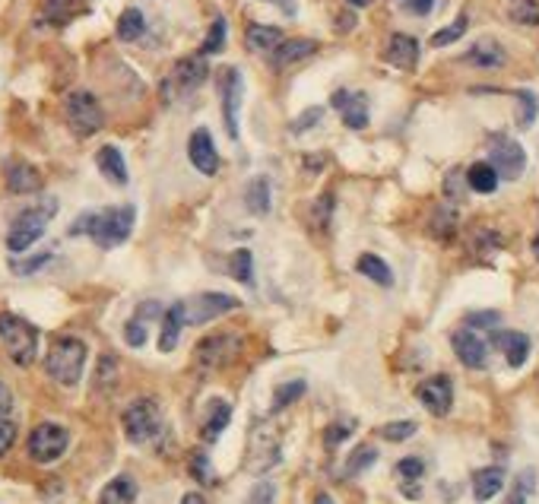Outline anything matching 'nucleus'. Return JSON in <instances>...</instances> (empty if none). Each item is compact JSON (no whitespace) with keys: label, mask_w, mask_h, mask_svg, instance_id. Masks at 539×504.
Returning a JSON list of instances; mask_svg holds the SVG:
<instances>
[{"label":"nucleus","mask_w":539,"mask_h":504,"mask_svg":"<svg viewBox=\"0 0 539 504\" xmlns=\"http://www.w3.org/2000/svg\"><path fill=\"white\" fill-rule=\"evenodd\" d=\"M0 342H4L6 355L13 359V365L29 368L38 355V331L23 321L19 314L4 311L0 314Z\"/></svg>","instance_id":"3"},{"label":"nucleus","mask_w":539,"mask_h":504,"mask_svg":"<svg viewBox=\"0 0 539 504\" xmlns=\"http://www.w3.org/2000/svg\"><path fill=\"white\" fill-rule=\"evenodd\" d=\"M6 187H10L13 193H35V191H42V174L29 163H13L6 168Z\"/></svg>","instance_id":"24"},{"label":"nucleus","mask_w":539,"mask_h":504,"mask_svg":"<svg viewBox=\"0 0 539 504\" xmlns=\"http://www.w3.org/2000/svg\"><path fill=\"white\" fill-rule=\"evenodd\" d=\"M403 495H407V499H419L422 495L419 482H403Z\"/></svg>","instance_id":"57"},{"label":"nucleus","mask_w":539,"mask_h":504,"mask_svg":"<svg viewBox=\"0 0 539 504\" xmlns=\"http://www.w3.org/2000/svg\"><path fill=\"white\" fill-rule=\"evenodd\" d=\"M239 352H241V336L213 333V336H203V340L197 342L194 361H197V368H203V371H213V368L229 365Z\"/></svg>","instance_id":"8"},{"label":"nucleus","mask_w":539,"mask_h":504,"mask_svg":"<svg viewBox=\"0 0 539 504\" xmlns=\"http://www.w3.org/2000/svg\"><path fill=\"white\" fill-rule=\"evenodd\" d=\"M454 229H457V216H454L451 210H438L432 216V235L441 238V242H447V238L454 235Z\"/></svg>","instance_id":"41"},{"label":"nucleus","mask_w":539,"mask_h":504,"mask_svg":"<svg viewBox=\"0 0 539 504\" xmlns=\"http://www.w3.org/2000/svg\"><path fill=\"white\" fill-rule=\"evenodd\" d=\"M375 460H377V448H371V444H362V448L352 450V457L346 460V476H358L362 469H368Z\"/></svg>","instance_id":"36"},{"label":"nucleus","mask_w":539,"mask_h":504,"mask_svg":"<svg viewBox=\"0 0 539 504\" xmlns=\"http://www.w3.org/2000/svg\"><path fill=\"white\" fill-rule=\"evenodd\" d=\"M121 422H124V435L131 438L133 444H146L159 435V429H162V412H159L156 400L143 397V400H133V403L127 406Z\"/></svg>","instance_id":"6"},{"label":"nucleus","mask_w":539,"mask_h":504,"mask_svg":"<svg viewBox=\"0 0 539 504\" xmlns=\"http://www.w3.org/2000/svg\"><path fill=\"white\" fill-rule=\"evenodd\" d=\"M273 495H276V489L270 486V482H260V486L251 489V495H248L245 504H273Z\"/></svg>","instance_id":"51"},{"label":"nucleus","mask_w":539,"mask_h":504,"mask_svg":"<svg viewBox=\"0 0 539 504\" xmlns=\"http://www.w3.org/2000/svg\"><path fill=\"white\" fill-rule=\"evenodd\" d=\"M466 327H470V331H495L498 327V314L495 311H476V314H470V318H466Z\"/></svg>","instance_id":"46"},{"label":"nucleus","mask_w":539,"mask_h":504,"mask_svg":"<svg viewBox=\"0 0 539 504\" xmlns=\"http://www.w3.org/2000/svg\"><path fill=\"white\" fill-rule=\"evenodd\" d=\"M83 368H86V342L76 336H57L51 342L48 355H44V371L51 380H57L61 387L80 384Z\"/></svg>","instance_id":"2"},{"label":"nucleus","mask_w":539,"mask_h":504,"mask_svg":"<svg viewBox=\"0 0 539 504\" xmlns=\"http://www.w3.org/2000/svg\"><path fill=\"white\" fill-rule=\"evenodd\" d=\"M13 412V393H10V387L0 380V419H6Z\"/></svg>","instance_id":"53"},{"label":"nucleus","mask_w":539,"mask_h":504,"mask_svg":"<svg viewBox=\"0 0 539 504\" xmlns=\"http://www.w3.org/2000/svg\"><path fill=\"white\" fill-rule=\"evenodd\" d=\"M279 463V435L273 425H258L248 448V473H267Z\"/></svg>","instance_id":"11"},{"label":"nucleus","mask_w":539,"mask_h":504,"mask_svg":"<svg viewBox=\"0 0 539 504\" xmlns=\"http://www.w3.org/2000/svg\"><path fill=\"white\" fill-rule=\"evenodd\" d=\"M207 76H210V67H207V61H203V54L184 57V61H178L175 70H172L169 86H175V93H194Z\"/></svg>","instance_id":"17"},{"label":"nucleus","mask_w":539,"mask_h":504,"mask_svg":"<svg viewBox=\"0 0 539 504\" xmlns=\"http://www.w3.org/2000/svg\"><path fill=\"white\" fill-rule=\"evenodd\" d=\"M222 48H226V19L216 16L213 19V29H210L207 42H203V48H201V54L203 57H207V54H220Z\"/></svg>","instance_id":"39"},{"label":"nucleus","mask_w":539,"mask_h":504,"mask_svg":"<svg viewBox=\"0 0 539 504\" xmlns=\"http://www.w3.org/2000/svg\"><path fill=\"white\" fill-rule=\"evenodd\" d=\"M492 346L502 349L511 368H521L524 361H527V355H530V336L517 333V331H502V333L492 336Z\"/></svg>","instance_id":"20"},{"label":"nucleus","mask_w":539,"mask_h":504,"mask_svg":"<svg viewBox=\"0 0 539 504\" xmlns=\"http://www.w3.org/2000/svg\"><path fill=\"white\" fill-rule=\"evenodd\" d=\"M95 165H99V172L105 174L112 184H127V163L118 146H102V150L95 153Z\"/></svg>","instance_id":"25"},{"label":"nucleus","mask_w":539,"mask_h":504,"mask_svg":"<svg viewBox=\"0 0 539 504\" xmlns=\"http://www.w3.org/2000/svg\"><path fill=\"white\" fill-rule=\"evenodd\" d=\"M534 482H536L534 469H524V473L514 479V486H511V495L505 499V504H527V499L534 495Z\"/></svg>","instance_id":"35"},{"label":"nucleus","mask_w":539,"mask_h":504,"mask_svg":"<svg viewBox=\"0 0 539 504\" xmlns=\"http://www.w3.org/2000/svg\"><path fill=\"white\" fill-rule=\"evenodd\" d=\"M76 6V0H48V16L51 19H61V16H70Z\"/></svg>","instance_id":"52"},{"label":"nucleus","mask_w":539,"mask_h":504,"mask_svg":"<svg viewBox=\"0 0 539 504\" xmlns=\"http://www.w3.org/2000/svg\"><path fill=\"white\" fill-rule=\"evenodd\" d=\"M229 273H232V280H239V282H251V276H254V257H251V251H235L232 257H229Z\"/></svg>","instance_id":"37"},{"label":"nucleus","mask_w":539,"mask_h":504,"mask_svg":"<svg viewBox=\"0 0 539 504\" xmlns=\"http://www.w3.org/2000/svg\"><path fill=\"white\" fill-rule=\"evenodd\" d=\"M508 16L521 25H539V0H508Z\"/></svg>","instance_id":"34"},{"label":"nucleus","mask_w":539,"mask_h":504,"mask_svg":"<svg viewBox=\"0 0 539 504\" xmlns=\"http://www.w3.org/2000/svg\"><path fill=\"white\" fill-rule=\"evenodd\" d=\"M346 4H349V6H371L375 0H346Z\"/></svg>","instance_id":"60"},{"label":"nucleus","mask_w":539,"mask_h":504,"mask_svg":"<svg viewBox=\"0 0 539 504\" xmlns=\"http://www.w3.org/2000/svg\"><path fill=\"white\" fill-rule=\"evenodd\" d=\"M352 429H356L352 422H343V425L337 422V425H330V429L324 431V444H327V448H337L339 441H346V438L352 435Z\"/></svg>","instance_id":"47"},{"label":"nucleus","mask_w":539,"mask_h":504,"mask_svg":"<svg viewBox=\"0 0 539 504\" xmlns=\"http://www.w3.org/2000/svg\"><path fill=\"white\" fill-rule=\"evenodd\" d=\"M124 340L131 342L133 349H140L146 342V321H140V318H131L127 321V327H124Z\"/></svg>","instance_id":"45"},{"label":"nucleus","mask_w":539,"mask_h":504,"mask_svg":"<svg viewBox=\"0 0 539 504\" xmlns=\"http://www.w3.org/2000/svg\"><path fill=\"white\" fill-rule=\"evenodd\" d=\"M416 397L426 406L432 416H447L454 406V384L447 374H435V378H426L419 387H416Z\"/></svg>","instance_id":"12"},{"label":"nucleus","mask_w":539,"mask_h":504,"mask_svg":"<svg viewBox=\"0 0 539 504\" xmlns=\"http://www.w3.org/2000/svg\"><path fill=\"white\" fill-rule=\"evenodd\" d=\"M245 42H248V48L258 51V54H273V51L286 42V35H282V29H276V25L251 23L245 32Z\"/></svg>","instance_id":"21"},{"label":"nucleus","mask_w":539,"mask_h":504,"mask_svg":"<svg viewBox=\"0 0 539 504\" xmlns=\"http://www.w3.org/2000/svg\"><path fill=\"white\" fill-rule=\"evenodd\" d=\"M416 435V422H390L381 429V438H387V441H407V438Z\"/></svg>","instance_id":"44"},{"label":"nucleus","mask_w":539,"mask_h":504,"mask_svg":"<svg viewBox=\"0 0 539 504\" xmlns=\"http://www.w3.org/2000/svg\"><path fill=\"white\" fill-rule=\"evenodd\" d=\"M133 501H137V486H133L131 476L112 479L99 495V504H133Z\"/></svg>","instance_id":"28"},{"label":"nucleus","mask_w":539,"mask_h":504,"mask_svg":"<svg viewBox=\"0 0 539 504\" xmlns=\"http://www.w3.org/2000/svg\"><path fill=\"white\" fill-rule=\"evenodd\" d=\"M466 184H470L476 193H495L498 172L492 168V163H473L466 168Z\"/></svg>","instance_id":"29"},{"label":"nucleus","mask_w":539,"mask_h":504,"mask_svg":"<svg viewBox=\"0 0 539 504\" xmlns=\"http://www.w3.org/2000/svg\"><path fill=\"white\" fill-rule=\"evenodd\" d=\"M514 99L521 102V112H517V127H521V131H530V127H534V121H536V114H539L536 95L530 93V89H517Z\"/></svg>","instance_id":"33"},{"label":"nucleus","mask_w":539,"mask_h":504,"mask_svg":"<svg viewBox=\"0 0 539 504\" xmlns=\"http://www.w3.org/2000/svg\"><path fill=\"white\" fill-rule=\"evenodd\" d=\"M320 114H324V112H320V108H308V112H305V118H299V121H295V127H292V131H305V127H311V121H314V124H318V121H320Z\"/></svg>","instance_id":"55"},{"label":"nucleus","mask_w":539,"mask_h":504,"mask_svg":"<svg viewBox=\"0 0 539 504\" xmlns=\"http://www.w3.org/2000/svg\"><path fill=\"white\" fill-rule=\"evenodd\" d=\"M464 64H470V67H483V70H498L508 64V54H505V48L495 42V38H479L473 48H466Z\"/></svg>","instance_id":"18"},{"label":"nucleus","mask_w":539,"mask_h":504,"mask_svg":"<svg viewBox=\"0 0 539 504\" xmlns=\"http://www.w3.org/2000/svg\"><path fill=\"white\" fill-rule=\"evenodd\" d=\"M534 257H536V261H539V235L534 238Z\"/></svg>","instance_id":"61"},{"label":"nucleus","mask_w":539,"mask_h":504,"mask_svg":"<svg viewBox=\"0 0 539 504\" xmlns=\"http://www.w3.org/2000/svg\"><path fill=\"white\" fill-rule=\"evenodd\" d=\"M181 504H207L203 501V495H197V492H191V495H184Z\"/></svg>","instance_id":"58"},{"label":"nucleus","mask_w":539,"mask_h":504,"mask_svg":"<svg viewBox=\"0 0 539 504\" xmlns=\"http://www.w3.org/2000/svg\"><path fill=\"white\" fill-rule=\"evenodd\" d=\"M314 504H333V499L327 492H320V495H314Z\"/></svg>","instance_id":"59"},{"label":"nucleus","mask_w":539,"mask_h":504,"mask_svg":"<svg viewBox=\"0 0 539 504\" xmlns=\"http://www.w3.org/2000/svg\"><path fill=\"white\" fill-rule=\"evenodd\" d=\"M505 486V469L502 467H485L473 473V499L476 501H492Z\"/></svg>","instance_id":"23"},{"label":"nucleus","mask_w":539,"mask_h":504,"mask_svg":"<svg viewBox=\"0 0 539 504\" xmlns=\"http://www.w3.org/2000/svg\"><path fill=\"white\" fill-rule=\"evenodd\" d=\"M64 114H67V124L76 137H93V133L102 131V124H105L99 99H95L93 93H86V89H76V93L67 95Z\"/></svg>","instance_id":"5"},{"label":"nucleus","mask_w":539,"mask_h":504,"mask_svg":"<svg viewBox=\"0 0 539 504\" xmlns=\"http://www.w3.org/2000/svg\"><path fill=\"white\" fill-rule=\"evenodd\" d=\"M156 314H162V308L156 305V301H143V305L137 308V314L133 318H140V321H152Z\"/></svg>","instance_id":"56"},{"label":"nucleus","mask_w":539,"mask_h":504,"mask_svg":"<svg viewBox=\"0 0 539 504\" xmlns=\"http://www.w3.org/2000/svg\"><path fill=\"white\" fill-rule=\"evenodd\" d=\"M245 206L254 216H264L270 212V181L267 178H251L245 187Z\"/></svg>","instance_id":"31"},{"label":"nucleus","mask_w":539,"mask_h":504,"mask_svg":"<svg viewBox=\"0 0 539 504\" xmlns=\"http://www.w3.org/2000/svg\"><path fill=\"white\" fill-rule=\"evenodd\" d=\"M184 327V305L175 301L169 311L162 314V331H159V352H172L178 346V336Z\"/></svg>","instance_id":"26"},{"label":"nucleus","mask_w":539,"mask_h":504,"mask_svg":"<svg viewBox=\"0 0 539 504\" xmlns=\"http://www.w3.org/2000/svg\"><path fill=\"white\" fill-rule=\"evenodd\" d=\"M384 57H387V64H394L397 70H413L416 64H419V42H416L413 35H407V32H397V35H390Z\"/></svg>","instance_id":"19"},{"label":"nucleus","mask_w":539,"mask_h":504,"mask_svg":"<svg viewBox=\"0 0 539 504\" xmlns=\"http://www.w3.org/2000/svg\"><path fill=\"white\" fill-rule=\"evenodd\" d=\"M143 32H146L143 13H140L137 6H127L118 16V38L121 42H137V38H143Z\"/></svg>","instance_id":"32"},{"label":"nucleus","mask_w":539,"mask_h":504,"mask_svg":"<svg viewBox=\"0 0 539 504\" xmlns=\"http://www.w3.org/2000/svg\"><path fill=\"white\" fill-rule=\"evenodd\" d=\"M489 163L498 172V178L517 181L524 174V168H527V153H524V146L517 140L498 133L489 143Z\"/></svg>","instance_id":"10"},{"label":"nucleus","mask_w":539,"mask_h":504,"mask_svg":"<svg viewBox=\"0 0 539 504\" xmlns=\"http://www.w3.org/2000/svg\"><path fill=\"white\" fill-rule=\"evenodd\" d=\"M397 476H400L403 482H419L422 476H426V463H422L419 457H403V460L397 463Z\"/></svg>","instance_id":"42"},{"label":"nucleus","mask_w":539,"mask_h":504,"mask_svg":"<svg viewBox=\"0 0 539 504\" xmlns=\"http://www.w3.org/2000/svg\"><path fill=\"white\" fill-rule=\"evenodd\" d=\"M51 261V254L44 251V254H38V257H29V261H19V263H13V273L16 276H29V273H35L42 263H48Z\"/></svg>","instance_id":"50"},{"label":"nucleus","mask_w":539,"mask_h":504,"mask_svg":"<svg viewBox=\"0 0 539 504\" xmlns=\"http://www.w3.org/2000/svg\"><path fill=\"white\" fill-rule=\"evenodd\" d=\"M305 393V380H292V384H279L276 387V397H273V412L286 410L289 403H295V400Z\"/></svg>","instance_id":"40"},{"label":"nucleus","mask_w":539,"mask_h":504,"mask_svg":"<svg viewBox=\"0 0 539 504\" xmlns=\"http://www.w3.org/2000/svg\"><path fill=\"white\" fill-rule=\"evenodd\" d=\"M229 419H232V406H229L226 400H213L207 412V422H203V429H201L203 441H216V438L222 435V429L229 425Z\"/></svg>","instance_id":"27"},{"label":"nucleus","mask_w":539,"mask_h":504,"mask_svg":"<svg viewBox=\"0 0 539 504\" xmlns=\"http://www.w3.org/2000/svg\"><path fill=\"white\" fill-rule=\"evenodd\" d=\"M13 444H16V425L10 419H0V457L10 454Z\"/></svg>","instance_id":"49"},{"label":"nucleus","mask_w":539,"mask_h":504,"mask_svg":"<svg viewBox=\"0 0 539 504\" xmlns=\"http://www.w3.org/2000/svg\"><path fill=\"white\" fill-rule=\"evenodd\" d=\"M67 444H70V435L64 425L42 422V425H35L29 435V457L35 463H54L64 457Z\"/></svg>","instance_id":"7"},{"label":"nucleus","mask_w":539,"mask_h":504,"mask_svg":"<svg viewBox=\"0 0 539 504\" xmlns=\"http://www.w3.org/2000/svg\"><path fill=\"white\" fill-rule=\"evenodd\" d=\"M54 210H57L54 200H44L42 206H29V210L19 212V216L13 219L10 232H6V248H10L13 254H23V251H29L32 244H35L38 238L44 235V229H48Z\"/></svg>","instance_id":"4"},{"label":"nucleus","mask_w":539,"mask_h":504,"mask_svg":"<svg viewBox=\"0 0 539 504\" xmlns=\"http://www.w3.org/2000/svg\"><path fill=\"white\" fill-rule=\"evenodd\" d=\"M181 305H184V324L201 327V324H207V321L220 318V314L235 311V308H241V301L235 299V295H222V292H201V295H194V299L181 301Z\"/></svg>","instance_id":"9"},{"label":"nucleus","mask_w":539,"mask_h":504,"mask_svg":"<svg viewBox=\"0 0 539 504\" xmlns=\"http://www.w3.org/2000/svg\"><path fill=\"white\" fill-rule=\"evenodd\" d=\"M356 270L365 276V280L377 282V286H390V282H394V273H390V267L377 254H362L356 261Z\"/></svg>","instance_id":"30"},{"label":"nucleus","mask_w":539,"mask_h":504,"mask_svg":"<svg viewBox=\"0 0 539 504\" xmlns=\"http://www.w3.org/2000/svg\"><path fill=\"white\" fill-rule=\"evenodd\" d=\"M466 25H470V19H466V16H457L451 25H445V29L435 32V35H432V48H445V44H454L457 38H464Z\"/></svg>","instance_id":"38"},{"label":"nucleus","mask_w":539,"mask_h":504,"mask_svg":"<svg viewBox=\"0 0 539 504\" xmlns=\"http://www.w3.org/2000/svg\"><path fill=\"white\" fill-rule=\"evenodd\" d=\"M133 222H137V210L133 206H112L102 212H83L74 225L70 235H89L99 248H118L131 238Z\"/></svg>","instance_id":"1"},{"label":"nucleus","mask_w":539,"mask_h":504,"mask_svg":"<svg viewBox=\"0 0 539 504\" xmlns=\"http://www.w3.org/2000/svg\"><path fill=\"white\" fill-rule=\"evenodd\" d=\"M330 212H333V193H324V197L314 203L311 210V222L314 229H327V222H330Z\"/></svg>","instance_id":"43"},{"label":"nucleus","mask_w":539,"mask_h":504,"mask_svg":"<svg viewBox=\"0 0 539 504\" xmlns=\"http://www.w3.org/2000/svg\"><path fill=\"white\" fill-rule=\"evenodd\" d=\"M314 51H318V42H311V38H286V42L270 54V61H273V67H289V64H299V61H305V57H311Z\"/></svg>","instance_id":"22"},{"label":"nucleus","mask_w":539,"mask_h":504,"mask_svg":"<svg viewBox=\"0 0 539 504\" xmlns=\"http://www.w3.org/2000/svg\"><path fill=\"white\" fill-rule=\"evenodd\" d=\"M188 156H191V165H194L201 174L220 172V153H216V143H213V137H210L207 127H197V131L191 133Z\"/></svg>","instance_id":"14"},{"label":"nucleus","mask_w":539,"mask_h":504,"mask_svg":"<svg viewBox=\"0 0 539 504\" xmlns=\"http://www.w3.org/2000/svg\"><path fill=\"white\" fill-rule=\"evenodd\" d=\"M435 6V0H407V10L416 13V16H428Z\"/></svg>","instance_id":"54"},{"label":"nucleus","mask_w":539,"mask_h":504,"mask_svg":"<svg viewBox=\"0 0 539 504\" xmlns=\"http://www.w3.org/2000/svg\"><path fill=\"white\" fill-rule=\"evenodd\" d=\"M191 473H194V479H201V482L213 479V473H210V460H207L203 450H197V454L191 457Z\"/></svg>","instance_id":"48"},{"label":"nucleus","mask_w":539,"mask_h":504,"mask_svg":"<svg viewBox=\"0 0 539 504\" xmlns=\"http://www.w3.org/2000/svg\"><path fill=\"white\" fill-rule=\"evenodd\" d=\"M220 95H222V118L226 133L239 140V99H241V74L235 67H226L220 74Z\"/></svg>","instance_id":"13"},{"label":"nucleus","mask_w":539,"mask_h":504,"mask_svg":"<svg viewBox=\"0 0 539 504\" xmlns=\"http://www.w3.org/2000/svg\"><path fill=\"white\" fill-rule=\"evenodd\" d=\"M451 346L466 368H485V361H489V342H485L476 331H470V327H464V331L454 333Z\"/></svg>","instance_id":"15"},{"label":"nucleus","mask_w":539,"mask_h":504,"mask_svg":"<svg viewBox=\"0 0 539 504\" xmlns=\"http://www.w3.org/2000/svg\"><path fill=\"white\" fill-rule=\"evenodd\" d=\"M330 105L337 108L339 114H343L346 127H352V131H362V127H368V102H365L362 93L339 89V93H333Z\"/></svg>","instance_id":"16"}]
</instances>
